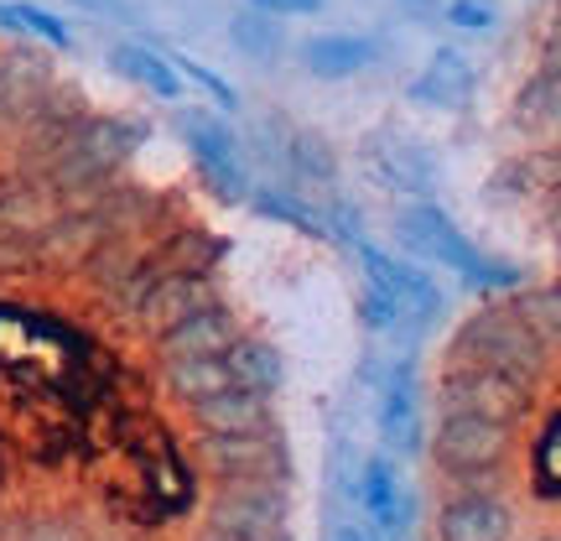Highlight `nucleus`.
<instances>
[{
    "label": "nucleus",
    "mask_w": 561,
    "mask_h": 541,
    "mask_svg": "<svg viewBox=\"0 0 561 541\" xmlns=\"http://www.w3.org/2000/svg\"><path fill=\"white\" fill-rule=\"evenodd\" d=\"M453 360L515 375V381H525L530 391H536V385H551V375H557V349L536 339L520 318H510L500 302H489V307H479L473 318L458 323V334H453Z\"/></svg>",
    "instance_id": "obj_1"
},
{
    "label": "nucleus",
    "mask_w": 561,
    "mask_h": 541,
    "mask_svg": "<svg viewBox=\"0 0 561 541\" xmlns=\"http://www.w3.org/2000/svg\"><path fill=\"white\" fill-rule=\"evenodd\" d=\"M396 229H401V240L411 245L416 256L447 266V271H458L462 281H473V286H483V292H510V286H520L525 281L520 266H504V261H494V256H483L479 245L468 240L458 224L426 199L405 203L401 214H396Z\"/></svg>",
    "instance_id": "obj_2"
},
{
    "label": "nucleus",
    "mask_w": 561,
    "mask_h": 541,
    "mask_svg": "<svg viewBox=\"0 0 561 541\" xmlns=\"http://www.w3.org/2000/svg\"><path fill=\"white\" fill-rule=\"evenodd\" d=\"M515 453V432L510 421L479 417V412H442L437 432H432V463L453 484L468 489H500L504 459Z\"/></svg>",
    "instance_id": "obj_3"
},
{
    "label": "nucleus",
    "mask_w": 561,
    "mask_h": 541,
    "mask_svg": "<svg viewBox=\"0 0 561 541\" xmlns=\"http://www.w3.org/2000/svg\"><path fill=\"white\" fill-rule=\"evenodd\" d=\"M193 463L219 489H291V453H286L280 427H261V432H198Z\"/></svg>",
    "instance_id": "obj_4"
},
{
    "label": "nucleus",
    "mask_w": 561,
    "mask_h": 541,
    "mask_svg": "<svg viewBox=\"0 0 561 541\" xmlns=\"http://www.w3.org/2000/svg\"><path fill=\"white\" fill-rule=\"evenodd\" d=\"M136 474H140V521H172L193 505V474L187 459L178 453V442L167 438L161 427H140L136 421Z\"/></svg>",
    "instance_id": "obj_5"
},
{
    "label": "nucleus",
    "mask_w": 561,
    "mask_h": 541,
    "mask_svg": "<svg viewBox=\"0 0 561 541\" xmlns=\"http://www.w3.org/2000/svg\"><path fill=\"white\" fill-rule=\"evenodd\" d=\"M437 406L442 412H479V417L515 427L530 412V385L515 375H500V370H483V364L453 360L437 375Z\"/></svg>",
    "instance_id": "obj_6"
},
{
    "label": "nucleus",
    "mask_w": 561,
    "mask_h": 541,
    "mask_svg": "<svg viewBox=\"0 0 561 541\" xmlns=\"http://www.w3.org/2000/svg\"><path fill=\"white\" fill-rule=\"evenodd\" d=\"M203 521L224 541H291V500L286 489H214Z\"/></svg>",
    "instance_id": "obj_7"
},
{
    "label": "nucleus",
    "mask_w": 561,
    "mask_h": 541,
    "mask_svg": "<svg viewBox=\"0 0 561 541\" xmlns=\"http://www.w3.org/2000/svg\"><path fill=\"white\" fill-rule=\"evenodd\" d=\"M354 256H359V266H364V281H369V286H375V292L401 313V323L411 328V334L426 328V323L442 313L437 281L426 277L421 266L396 261V256H385L380 245H369V240H354Z\"/></svg>",
    "instance_id": "obj_8"
},
{
    "label": "nucleus",
    "mask_w": 561,
    "mask_h": 541,
    "mask_svg": "<svg viewBox=\"0 0 561 541\" xmlns=\"http://www.w3.org/2000/svg\"><path fill=\"white\" fill-rule=\"evenodd\" d=\"M182 136H187V151L198 161V178L219 193V199H244L250 193V172H244L240 140L229 136V125L203 115V110H182Z\"/></svg>",
    "instance_id": "obj_9"
},
{
    "label": "nucleus",
    "mask_w": 561,
    "mask_h": 541,
    "mask_svg": "<svg viewBox=\"0 0 561 541\" xmlns=\"http://www.w3.org/2000/svg\"><path fill=\"white\" fill-rule=\"evenodd\" d=\"M437 541H515V505L500 489L453 484L437 510Z\"/></svg>",
    "instance_id": "obj_10"
},
{
    "label": "nucleus",
    "mask_w": 561,
    "mask_h": 541,
    "mask_svg": "<svg viewBox=\"0 0 561 541\" xmlns=\"http://www.w3.org/2000/svg\"><path fill=\"white\" fill-rule=\"evenodd\" d=\"M219 297V286L208 271H157L151 286H146V297L136 307V334H167L172 323H182L187 313H198L208 302Z\"/></svg>",
    "instance_id": "obj_11"
},
{
    "label": "nucleus",
    "mask_w": 561,
    "mask_h": 541,
    "mask_svg": "<svg viewBox=\"0 0 561 541\" xmlns=\"http://www.w3.org/2000/svg\"><path fill=\"white\" fill-rule=\"evenodd\" d=\"M244 334L240 313L229 307V302H208V307H198V313H187L182 323H172L167 334H157V360H198V354H219V349H229V343Z\"/></svg>",
    "instance_id": "obj_12"
},
{
    "label": "nucleus",
    "mask_w": 561,
    "mask_h": 541,
    "mask_svg": "<svg viewBox=\"0 0 561 541\" xmlns=\"http://www.w3.org/2000/svg\"><path fill=\"white\" fill-rule=\"evenodd\" d=\"M53 79H58V74H53V63L42 58L37 47H11V53H0V140H5V146L16 140V131L26 125L37 94Z\"/></svg>",
    "instance_id": "obj_13"
},
{
    "label": "nucleus",
    "mask_w": 561,
    "mask_h": 541,
    "mask_svg": "<svg viewBox=\"0 0 561 541\" xmlns=\"http://www.w3.org/2000/svg\"><path fill=\"white\" fill-rule=\"evenodd\" d=\"M187 421L198 432H261V427H276V391L229 385V391H214L187 406Z\"/></svg>",
    "instance_id": "obj_14"
},
{
    "label": "nucleus",
    "mask_w": 561,
    "mask_h": 541,
    "mask_svg": "<svg viewBox=\"0 0 561 541\" xmlns=\"http://www.w3.org/2000/svg\"><path fill=\"white\" fill-rule=\"evenodd\" d=\"M354 500H359V510L369 516V526H375L380 537L396 541V537L405 531L411 500H405L401 474H396V463L385 459V453H375V459L359 463V480H354Z\"/></svg>",
    "instance_id": "obj_15"
},
{
    "label": "nucleus",
    "mask_w": 561,
    "mask_h": 541,
    "mask_svg": "<svg viewBox=\"0 0 561 541\" xmlns=\"http://www.w3.org/2000/svg\"><path fill=\"white\" fill-rule=\"evenodd\" d=\"M380 432L390 442V453H421V385L411 364H390L380 391Z\"/></svg>",
    "instance_id": "obj_16"
},
{
    "label": "nucleus",
    "mask_w": 561,
    "mask_h": 541,
    "mask_svg": "<svg viewBox=\"0 0 561 541\" xmlns=\"http://www.w3.org/2000/svg\"><path fill=\"white\" fill-rule=\"evenodd\" d=\"M364 172L380 188H401V193H426L432 188V161L421 157L405 136H375L364 146Z\"/></svg>",
    "instance_id": "obj_17"
},
{
    "label": "nucleus",
    "mask_w": 561,
    "mask_h": 541,
    "mask_svg": "<svg viewBox=\"0 0 561 541\" xmlns=\"http://www.w3.org/2000/svg\"><path fill=\"white\" fill-rule=\"evenodd\" d=\"M375 58H380V47H375L369 37H354V32H328V37L301 42V68L318 74V79H348V74H364Z\"/></svg>",
    "instance_id": "obj_18"
},
{
    "label": "nucleus",
    "mask_w": 561,
    "mask_h": 541,
    "mask_svg": "<svg viewBox=\"0 0 561 541\" xmlns=\"http://www.w3.org/2000/svg\"><path fill=\"white\" fill-rule=\"evenodd\" d=\"M234 385V370H229V354H198V360H167L161 364V391L178 406H193L214 391H229Z\"/></svg>",
    "instance_id": "obj_19"
},
{
    "label": "nucleus",
    "mask_w": 561,
    "mask_h": 541,
    "mask_svg": "<svg viewBox=\"0 0 561 541\" xmlns=\"http://www.w3.org/2000/svg\"><path fill=\"white\" fill-rule=\"evenodd\" d=\"M411 100L421 104H442V110H462V104L473 100V63L453 53V47H442L437 58L426 63V74L411 83Z\"/></svg>",
    "instance_id": "obj_20"
},
{
    "label": "nucleus",
    "mask_w": 561,
    "mask_h": 541,
    "mask_svg": "<svg viewBox=\"0 0 561 541\" xmlns=\"http://www.w3.org/2000/svg\"><path fill=\"white\" fill-rule=\"evenodd\" d=\"M500 307L510 313V318H520L541 343H551V349L561 343V297H557V286H546V281H520V286H510V297H504Z\"/></svg>",
    "instance_id": "obj_21"
},
{
    "label": "nucleus",
    "mask_w": 561,
    "mask_h": 541,
    "mask_svg": "<svg viewBox=\"0 0 561 541\" xmlns=\"http://www.w3.org/2000/svg\"><path fill=\"white\" fill-rule=\"evenodd\" d=\"M276 157L297 172V178L307 182H333L339 178V161H333V151H328V140L318 136V131H301V125H286L276 121Z\"/></svg>",
    "instance_id": "obj_22"
},
{
    "label": "nucleus",
    "mask_w": 561,
    "mask_h": 541,
    "mask_svg": "<svg viewBox=\"0 0 561 541\" xmlns=\"http://www.w3.org/2000/svg\"><path fill=\"white\" fill-rule=\"evenodd\" d=\"M229 354V370H234V385L244 391H276L286 364H280V349L271 339H255V334H240V339L224 349Z\"/></svg>",
    "instance_id": "obj_23"
},
{
    "label": "nucleus",
    "mask_w": 561,
    "mask_h": 541,
    "mask_svg": "<svg viewBox=\"0 0 561 541\" xmlns=\"http://www.w3.org/2000/svg\"><path fill=\"white\" fill-rule=\"evenodd\" d=\"M110 63H115L130 83H140L146 94H157V100H178V94H182V74L161 58V53L140 47V42H121V47L110 53Z\"/></svg>",
    "instance_id": "obj_24"
},
{
    "label": "nucleus",
    "mask_w": 561,
    "mask_h": 541,
    "mask_svg": "<svg viewBox=\"0 0 561 541\" xmlns=\"http://www.w3.org/2000/svg\"><path fill=\"white\" fill-rule=\"evenodd\" d=\"M244 199L255 203L265 219H280V224H291L297 235H318V240H328V224H322V214L312 208V203H301L297 193H280V188H250Z\"/></svg>",
    "instance_id": "obj_25"
},
{
    "label": "nucleus",
    "mask_w": 561,
    "mask_h": 541,
    "mask_svg": "<svg viewBox=\"0 0 561 541\" xmlns=\"http://www.w3.org/2000/svg\"><path fill=\"white\" fill-rule=\"evenodd\" d=\"M551 453H557V406L546 402L541 427H536V453H530V459H536L530 474H536V495H541V500H557V459H551Z\"/></svg>",
    "instance_id": "obj_26"
},
{
    "label": "nucleus",
    "mask_w": 561,
    "mask_h": 541,
    "mask_svg": "<svg viewBox=\"0 0 561 541\" xmlns=\"http://www.w3.org/2000/svg\"><path fill=\"white\" fill-rule=\"evenodd\" d=\"M0 21H5V26H21V32H37V37L53 42V47H73V32H68L58 16H47L42 5H26V0L0 5Z\"/></svg>",
    "instance_id": "obj_27"
},
{
    "label": "nucleus",
    "mask_w": 561,
    "mask_h": 541,
    "mask_svg": "<svg viewBox=\"0 0 561 541\" xmlns=\"http://www.w3.org/2000/svg\"><path fill=\"white\" fill-rule=\"evenodd\" d=\"M234 42H240L250 58H276L280 53V26H276V16H265V11H244L240 21H234Z\"/></svg>",
    "instance_id": "obj_28"
},
{
    "label": "nucleus",
    "mask_w": 561,
    "mask_h": 541,
    "mask_svg": "<svg viewBox=\"0 0 561 541\" xmlns=\"http://www.w3.org/2000/svg\"><path fill=\"white\" fill-rule=\"evenodd\" d=\"M551 89H557V83H551V68H546V74H536V83H530V89H525V121L536 125V131H551V121H557V100H551Z\"/></svg>",
    "instance_id": "obj_29"
},
{
    "label": "nucleus",
    "mask_w": 561,
    "mask_h": 541,
    "mask_svg": "<svg viewBox=\"0 0 561 541\" xmlns=\"http://www.w3.org/2000/svg\"><path fill=\"white\" fill-rule=\"evenodd\" d=\"M178 74H187V79L198 83L208 100H219L224 110H234V104H240V94H234V89H229V83H224L219 74H214V68H203V63H187V58H182V63H178Z\"/></svg>",
    "instance_id": "obj_30"
},
{
    "label": "nucleus",
    "mask_w": 561,
    "mask_h": 541,
    "mask_svg": "<svg viewBox=\"0 0 561 541\" xmlns=\"http://www.w3.org/2000/svg\"><path fill=\"white\" fill-rule=\"evenodd\" d=\"M447 21L462 26V32H483V26H494V5H489V0H453V5H447Z\"/></svg>",
    "instance_id": "obj_31"
},
{
    "label": "nucleus",
    "mask_w": 561,
    "mask_h": 541,
    "mask_svg": "<svg viewBox=\"0 0 561 541\" xmlns=\"http://www.w3.org/2000/svg\"><path fill=\"white\" fill-rule=\"evenodd\" d=\"M250 5H255V11H265V16H312V11H318L322 0H250Z\"/></svg>",
    "instance_id": "obj_32"
},
{
    "label": "nucleus",
    "mask_w": 561,
    "mask_h": 541,
    "mask_svg": "<svg viewBox=\"0 0 561 541\" xmlns=\"http://www.w3.org/2000/svg\"><path fill=\"white\" fill-rule=\"evenodd\" d=\"M79 5H89V11H100V16H125L121 0H79Z\"/></svg>",
    "instance_id": "obj_33"
},
{
    "label": "nucleus",
    "mask_w": 561,
    "mask_h": 541,
    "mask_svg": "<svg viewBox=\"0 0 561 541\" xmlns=\"http://www.w3.org/2000/svg\"><path fill=\"white\" fill-rule=\"evenodd\" d=\"M333 541H369V537H364L359 526H339V531H333Z\"/></svg>",
    "instance_id": "obj_34"
},
{
    "label": "nucleus",
    "mask_w": 561,
    "mask_h": 541,
    "mask_svg": "<svg viewBox=\"0 0 561 541\" xmlns=\"http://www.w3.org/2000/svg\"><path fill=\"white\" fill-rule=\"evenodd\" d=\"M203 541H224V537H214V531H208V537H203Z\"/></svg>",
    "instance_id": "obj_35"
},
{
    "label": "nucleus",
    "mask_w": 561,
    "mask_h": 541,
    "mask_svg": "<svg viewBox=\"0 0 561 541\" xmlns=\"http://www.w3.org/2000/svg\"><path fill=\"white\" fill-rule=\"evenodd\" d=\"M416 5H432V0H416Z\"/></svg>",
    "instance_id": "obj_36"
}]
</instances>
